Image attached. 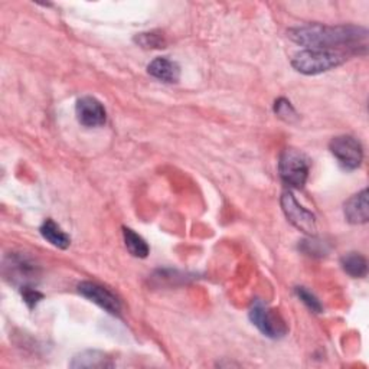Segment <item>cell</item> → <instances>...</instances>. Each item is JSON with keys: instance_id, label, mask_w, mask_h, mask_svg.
<instances>
[{"instance_id": "cell-5", "label": "cell", "mask_w": 369, "mask_h": 369, "mask_svg": "<svg viewBox=\"0 0 369 369\" xmlns=\"http://www.w3.org/2000/svg\"><path fill=\"white\" fill-rule=\"evenodd\" d=\"M329 149L339 161V165L345 169L354 171L362 165L363 149L358 138L352 136L333 137L329 143Z\"/></svg>"}, {"instance_id": "cell-17", "label": "cell", "mask_w": 369, "mask_h": 369, "mask_svg": "<svg viewBox=\"0 0 369 369\" xmlns=\"http://www.w3.org/2000/svg\"><path fill=\"white\" fill-rule=\"evenodd\" d=\"M294 293L297 294V297L302 300V302L314 313H320L323 310L320 302L317 300V297L314 294H312L306 287H296Z\"/></svg>"}, {"instance_id": "cell-16", "label": "cell", "mask_w": 369, "mask_h": 369, "mask_svg": "<svg viewBox=\"0 0 369 369\" xmlns=\"http://www.w3.org/2000/svg\"><path fill=\"white\" fill-rule=\"evenodd\" d=\"M274 113L286 123H294L298 120L297 111L294 110L291 103L286 99H279L274 103Z\"/></svg>"}, {"instance_id": "cell-1", "label": "cell", "mask_w": 369, "mask_h": 369, "mask_svg": "<svg viewBox=\"0 0 369 369\" xmlns=\"http://www.w3.org/2000/svg\"><path fill=\"white\" fill-rule=\"evenodd\" d=\"M289 34L296 43L306 46L308 50L336 48V51H339L338 48H346L354 54H356L359 48H366L368 39V31L355 25L325 27L319 25V23H312V25L293 28Z\"/></svg>"}, {"instance_id": "cell-20", "label": "cell", "mask_w": 369, "mask_h": 369, "mask_svg": "<svg viewBox=\"0 0 369 369\" xmlns=\"http://www.w3.org/2000/svg\"><path fill=\"white\" fill-rule=\"evenodd\" d=\"M22 296H23V300H25V303L32 309L39 300H42L43 294L39 293L36 289L31 287V286H25L22 287Z\"/></svg>"}, {"instance_id": "cell-2", "label": "cell", "mask_w": 369, "mask_h": 369, "mask_svg": "<svg viewBox=\"0 0 369 369\" xmlns=\"http://www.w3.org/2000/svg\"><path fill=\"white\" fill-rule=\"evenodd\" d=\"M346 61V54L336 50H306L293 57L291 65L300 74L317 75L331 71Z\"/></svg>"}, {"instance_id": "cell-11", "label": "cell", "mask_w": 369, "mask_h": 369, "mask_svg": "<svg viewBox=\"0 0 369 369\" xmlns=\"http://www.w3.org/2000/svg\"><path fill=\"white\" fill-rule=\"evenodd\" d=\"M340 266L346 274H349L354 279H363L368 274L366 259L359 252L345 254L340 259Z\"/></svg>"}, {"instance_id": "cell-18", "label": "cell", "mask_w": 369, "mask_h": 369, "mask_svg": "<svg viewBox=\"0 0 369 369\" xmlns=\"http://www.w3.org/2000/svg\"><path fill=\"white\" fill-rule=\"evenodd\" d=\"M302 249L309 254V256H325V254H328L329 248L326 247V244L314 238V236H312L310 240H305L302 241Z\"/></svg>"}, {"instance_id": "cell-3", "label": "cell", "mask_w": 369, "mask_h": 369, "mask_svg": "<svg viewBox=\"0 0 369 369\" xmlns=\"http://www.w3.org/2000/svg\"><path fill=\"white\" fill-rule=\"evenodd\" d=\"M279 172L289 188L302 189L309 178L310 161L300 150L286 149L279 160Z\"/></svg>"}, {"instance_id": "cell-10", "label": "cell", "mask_w": 369, "mask_h": 369, "mask_svg": "<svg viewBox=\"0 0 369 369\" xmlns=\"http://www.w3.org/2000/svg\"><path fill=\"white\" fill-rule=\"evenodd\" d=\"M147 73L159 81L173 84L178 82L180 78V66L178 65V62L169 58L160 57V58H154L147 65Z\"/></svg>"}, {"instance_id": "cell-8", "label": "cell", "mask_w": 369, "mask_h": 369, "mask_svg": "<svg viewBox=\"0 0 369 369\" xmlns=\"http://www.w3.org/2000/svg\"><path fill=\"white\" fill-rule=\"evenodd\" d=\"M78 122L85 127H100L106 123L107 113L104 106L94 97H81L75 106Z\"/></svg>"}, {"instance_id": "cell-6", "label": "cell", "mask_w": 369, "mask_h": 369, "mask_svg": "<svg viewBox=\"0 0 369 369\" xmlns=\"http://www.w3.org/2000/svg\"><path fill=\"white\" fill-rule=\"evenodd\" d=\"M280 202H282V208H283V212H284L286 218L298 231H302V233H305L310 237L316 236V231H317L316 217L310 211H308L305 206L300 205L290 191L284 192L282 195Z\"/></svg>"}, {"instance_id": "cell-13", "label": "cell", "mask_w": 369, "mask_h": 369, "mask_svg": "<svg viewBox=\"0 0 369 369\" xmlns=\"http://www.w3.org/2000/svg\"><path fill=\"white\" fill-rule=\"evenodd\" d=\"M113 366L111 358H107L103 352L87 351L75 356L71 362V368H110Z\"/></svg>"}, {"instance_id": "cell-7", "label": "cell", "mask_w": 369, "mask_h": 369, "mask_svg": "<svg viewBox=\"0 0 369 369\" xmlns=\"http://www.w3.org/2000/svg\"><path fill=\"white\" fill-rule=\"evenodd\" d=\"M78 291L88 298L89 302L96 303L101 309H104L107 313L119 316L122 312V305L119 302V298L115 297L110 290L106 287L97 284V283H91V282H82L78 284Z\"/></svg>"}, {"instance_id": "cell-19", "label": "cell", "mask_w": 369, "mask_h": 369, "mask_svg": "<svg viewBox=\"0 0 369 369\" xmlns=\"http://www.w3.org/2000/svg\"><path fill=\"white\" fill-rule=\"evenodd\" d=\"M136 42L142 45L143 48H165V41L160 35L150 32V34H140L136 36Z\"/></svg>"}, {"instance_id": "cell-14", "label": "cell", "mask_w": 369, "mask_h": 369, "mask_svg": "<svg viewBox=\"0 0 369 369\" xmlns=\"http://www.w3.org/2000/svg\"><path fill=\"white\" fill-rule=\"evenodd\" d=\"M123 237H124V244L133 257L146 259L149 256L147 243L140 236L136 234L133 229L123 226Z\"/></svg>"}, {"instance_id": "cell-12", "label": "cell", "mask_w": 369, "mask_h": 369, "mask_svg": "<svg viewBox=\"0 0 369 369\" xmlns=\"http://www.w3.org/2000/svg\"><path fill=\"white\" fill-rule=\"evenodd\" d=\"M41 236L51 243L54 247L65 249L71 244V238H69L64 231L59 228V225H57L52 219H46L42 226H41Z\"/></svg>"}, {"instance_id": "cell-15", "label": "cell", "mask_w": 369, "mask_h": 369, "mask_svg": "<svg viewBox=\"0 0 369 369\" xmlns=\"http://www.w3.org/2000/svg\"><path fill=\"white\" fill-rule=\"evenodd\" d=\"M10 270L13 271V277L17 280H27L35 271V266L25 260L23 257H13L10 263Z\"/></svg>"}, {"instance_id": "cell-9", "label": "cell", "mask_w": 369, "mask_h": 369, "mask_svg": "<svg viewBox=\"0 0 369 369\" xmlns=\"http://www.w3.org/2000/svg\"><path fill=\"white\" fill-rule=\"evenodd\" d=\"M345 218L351 224H366L369 219L368 208V191L363 189L345 202Z\"/></svg>"}, {"instance_id": "cell-4", "label": "cell", "mask_w": 369, "mask_h": 369, "mask_svg": "<svg viewBox=\"0 0 369 369\" xmlns=\"http://www.w3.org/2000/svg\"><path fill=\"white\" fill-rule=\"evenodd\" d=\"M249 319L264 336L271 339H280L287 333V326L282 316L270 309L260 300H256L249 309Z\"/></svg>"}]
</instances>
